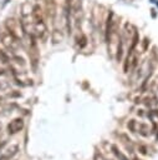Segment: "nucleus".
Instances as JSON below:
<instances>
[{
    "mask_svg": "<svg viewBox=\"0 0 158 160\" xmlns=\"http://www.w3.org/2000/svg\"><path fill=\"white\" fill-rule=\"evenodd\" d=\"M0 39H1V44H2L7 50H10V51H16V50L19 49V46H20V39L16 38V36H14V35H12L11 32H9L7 30L1 34Z\"/></svg>",
    "mask_w": 158,
    "mask_h": 160,
    "instance_id": "nucleus-1",
    "label": "nucleus"
},
{
    "mask_svg": "<svg viewBox=\"0 0 158 160\" xmlns=\"http://www.w3.org/2000/svg\"><path fill=\"white\" fill-rule=\"evenodd\" d=\"M5 26H6V30L9 32H11L14 36L21 39V35L24 32L22 26H21V21H17V20H15V19L11 18V19H7L5 21Z\"/></svg>",
    "mask_w": 158,
    "mask_h": 160,
    "instance_id": "nucleus-2",
    "label": "nucleus"
},
{
    "mask_svg": "<svg viewBox=\"0 0 158 160\" xmlns=\"http://www.w3.org/2000/svg\"><path fill=\"white\" fill-rule=\"evenodd\" d=\"M22 128H24V120L21 118H16L12 121H10V124L7 125V131L9 134H16Z\"/></svg>",
    "mask_w": 158,
    "mask_h": 160,
    "instance_id": "nucleus-3",
    "label": "nucleus"
},
{
    "mask_svg": "<svg viewBox=\"0 0 158 160\" xmlns=\"http://www.w3.org/2000/svg\"><path fill=\"white\" fill-rule=\"evenodd\" d=\"M16 151H17V145H11V146H9L6 150L2 151V155H1L0 160H7V159L12 158V156L16 154Z\"/></svg>",
    "mask_w": 158,
    "mask_h": 160,
    "instance_id": "nucleus-4",
    "label": "nucleus"
},
{
    "mask_svg": "<svg viewBox=\"0 0 158 160\" xmlns=\"http://www.w3.org/2000/svg\"><path fill=\"white\" fill-rule=\"evenodd\" d=\"M62 40V35L60 30H53L52 31V41L53 42H60Z\"/></svg>",
    "mask_w": 158,
    "mask_h": 160,
    "instance_id": "nucleus-5",
    "label": "nucleus"
},
{
    "mask_svg": "<svg viewBox=\"0 0 158 160\" xmlns=\"http://www.w3.org/2000/svg\"><path fill=\"white\" fill-rule=\"evenodd\" d=\"M0 61H2V62H9L10 61V59H9V56L2 51V50H0Z\"/></svg>",
    "mask_w": 158,
    "mask_h": 160,
    "instance_id": "nucleus-6",
    "label": "nucleus"
},
{
    "mask_svg": "<svg viewBox=\"0 0 158 160\" xmlns=\"http://www.w3.org/2000/svg\"><path fill=\"white\" fill-rule=\"evenodd\" d=\"M0 130H1V122H0Z\"/></svg>",
    "mask_w": 158,
    "mask_h": 160,
    "instance_id": "nucleus-7",
    "label": "nucleus"
},
{
    "mask_svg": "<svg viewBox=\"0 0 158 160\" xmlns=\"http://www.w3.org/2000/svg\"><path fill=\"white\" fill-rule=\"evenodd\" d=\"M1 86H2V85H1V82H0V88H1Z\"/></svg>",
    "mask_w": 158,
    "mask_h": 160,
    "instance_id": "nucleus-8",
    "label": "nucleus"
},
{
    "mask_svg": "<svg viewBox=\"0 0 158 160\" xmlns=\"http://www.w3.org/2000/svg\"><path fill=\"white\" fill-rule=\"evenodd\" d=\"M0 101H1V98H0Z\"/></svg>",
    "mask_w": 158,
    "mask_h": 160,
    "instance_id": "nucleus-9",
    "label": "nucleus"
}]
</instances>
